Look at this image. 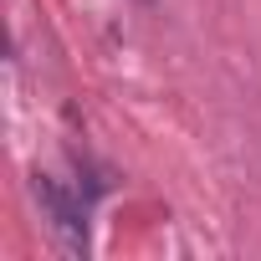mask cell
I'll return each instance as SVG.
<instances>
[{"label":"cell","mask_w":261,"mask_h":261,"mask_svg":"<svg viewBox=\"0 0 261 261\" xmlns=\"http://www.w3.org/2000/svg\"><path fill=\"white\" fill-rule=\"evenodd\" d=\"M31 195H36L41 220L57 236V246L72 251V256H87V246H92L87 241V200L77 190H67L57 174H31Z\"/></svg>","instance_id":"1"},{"label":"cell","mask_w":261,"mask_h":261,"mask_svg":"<svg viewBox=\"0 0 261 261\" xmlns=\"http://www.w3.org/2000/svg\"><path fill=\"white\" fill-rule=\"evenodd\" d=\"M144 6H154V0H144Z\"/></svg>","instance_id":"2"}]
</instances>
